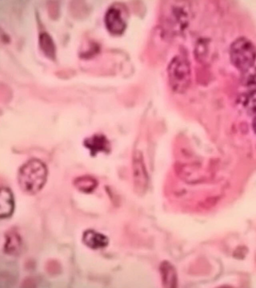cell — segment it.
<instances>
[{
	"label": "cell",
	"mask_w": 256,
	"mask_h": 288,
	"mask_svg": "<svg viewBox=\"0 0 256 288\" xmlns=\"http://www.w3.org/2000/svg\"><path fill=\"white\" fill-rule=\"evenodd\" d=\"M21 248L22 240L18 232L15 229L8 231L6 236L5 252L8 254H16L20 252Z\"/></svg>",
	"instance_id": "ba28073f"
},
{
	"label": "cell",
	"mask_w": 256,
	"mask_h": 288,
	"mask_svg": "<svg viewBox=\"0 0 256 288\" xmlns=\"http://www.w3.org/2000/svg\"><path fill=\"white\" fill-rule=\"evenodd\" d=\"M48 170L40 160L32 159L20 168L18 174V183L21 190L29 194L39 192L46 180Z\"/></svg>",
	"instance_id": "6da1fadb"
},
{
	"label": "cell",
	"mask_w": 256,
	"mask_h": 288,
	"mask_svg": "<svg viewBox=\"0 0 256 288\" xmlns=\"http://www.w3.org/2000/svg\"><path fill=\"white\" fill-rule=\"evenodd\" d=\"M39 43L44 53L50 58L55 56V46L52 38L46 32H42L39 36Z\"/></svg>",
	"instance_id": "8fae6325"
},
{
	"label": "cell",
	"mask_w": 256,
	"mask_h": 288,
	"mask_svg": "<svg viewBox=\"0 0 256 288\" xmlns=\"http://www.w3.org/2000/svg\"><path fill=\"white\" fill-rule=\"evenodd\" d=\"M70 12L72 14L78 18L86 16L89 12V8L84 1L74 0L71 2L70 4Z\"/></svg>",
	"instance_id": "4fadbf2b"
},
{
	"label": "cell",
	"mask_w": 256,
	"mask_h": 288,
	"mask_svg": "<svg viewBox=\"0 0 256 288\" xmlns=\"http://www.w3.org/2000/svg\"><path fill=\"white\" fill-rule=\"evenodd\" d=\"M104 21L106 28L112 34H120L126 28V22L120 11L116 8H108L105 15Z\"/></svg>",
	"instance_id": "5b68a950"
},
{
	"label": "cell",
	"mask_w": 256,
	"mask_h": 288,
	"mask_svg": "<svg viewBox=\"0 0 256 288\" xmlns=\"http://www.w3.org/2000/svg\"><path fill=\"white\" fill-rule=\"evenodd\" d=\"M84 146L93 156L100 152H107L109 148L108 140L102 134H95L86 138L84 142Z\"/></svg>",
	"instance_id": "52a82bcc"
},
{
	"label": "cell",
	"mask_w": 256,
	"mask_h": 288,
	"mask_svg": "<svg viewBox=\"0 0 256 288\" xmlns=\"http://www.w3.org/2000/svg\"><path fill=\"white\" fill-rule=\"evenodd\" d=\"M82 240L88 247L92 249L104 248L107 246L108 242L106 236L91 230L84 232Z\"/></svg>",
	"instance_id": "8992f818"
},
{
	"label": "cell",
	"mask_w": 256,
	"mask_h": 288,
	"mask_svg": "<svg viewBox=\"0 0 256 288\" xmlns=\"http://www.w3.org/2000/svg\"><path fill=\"white\" fill-rule=\"evenodd\" d=\"M230 56L232 63L238 69L248 70L256 60V47L248 39L240 38L232 44Z\"/></svg>",
	"instance_id": "7a4b0ae2"
},
{
	"label": "cell",
	"mask_w": 256,
	"mask_h": 288,
	"mask_svg": "<svg viewBox=\"0 0 256 288\" xmlns=\"http://www.w3.org/2000/svg\"><path fill=\"white\" fill-rule=\"evenodd\" d=\"M163 284L166 287H175L176 276L174 268L168 262L162 263L160 267Z\"/></svg>",
	"instance_id": "30bf717a"
},
{
	"label": "cell",
	"mask_w": 256,
	"mask_h": 288,
	"mask_svg": "<svg viewBox=\"0 0 256 288\" xmlns=\"http://www.w3.org/2000/svg\"><path fill=\"white\" fill-rule=\"evenodd\" d=\"M48 10L52 18H56L58 12V6L56 2H50L48 4Z\"/></svg>",
	"instance_id": "5bb4252c"
},
{
	"label": "cell",
	"mask_w": 256,
	"mask_h": 288,
	"mask_svg": "<svg viewBox=\"0 0 256 288\" xmlns=\"http://www.w3.org/2000/svg\"><path fill=\"white\" fill-rule=\"evenodd\" d=\"M133 174L136 188L143 192L147 185V175L142 154L136 152L133 156Z\"/></svg>",
	"instance_id": "277c9868"
},
{
	"label": "cell",
	"mask_w": 256,
	"mask_h": 288,
	"mask_svg": "<svg viewBox=\"0 0 256 288\" xmlns=\"http://www.w3.org/2000/svg\"><path fill=\"white\" fill-rule=\"evenodd\" d=\"M14 202L11 191L6 188H2L0 194V215L1 218L10 216L14 210Z\"/></svg>",
	"instance_id": "9c48e42d"
},
{
	"label": "cell",
	"mask_w": 256,
	"mask_h": 288,
	"mask_svg": "<svg viewBox=\"0 0 256 288\" xmlns=\"http://www.w3.org/2000/svg\"><path fill=\"white\" fill-rule=\"evenodd\" d=\"M168 74L172 88L177 92H184L190 80V70L188 60L180 56L174 58L169 64Z\"/></svg>",
	"instance_id": "3957f363"
},
{
	"label": "cell",
	"mask_w": 256,
	"mask_h": 288,
	"mask_svg": "<svg viewBox=\"0 0 256 288\" xmlns=\"http://www.w3.org/2000/svg\"><path fill=\"white\" fill-rule=\"evenodd\" d=\"M75 186L80 191L90 192L96 187V180L90 176H82L74 182Z\"/></svg>",
	"instance_id": "7c38bea8"
}]
</instances>
